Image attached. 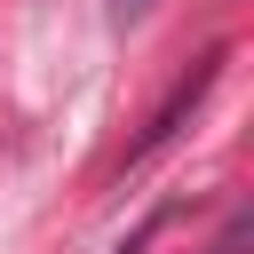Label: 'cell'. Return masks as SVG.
Returning a JSON list of instances; mask_svg holds the SVG:
<instances>
[{
  "label": "cell",
  "mask_w": 254,
  "mask_h": 254,
  "mask_svg": "<svg viewBox=\"0 0 254 254\" xmlns=\"http://www.w3.org/2000/svg\"><path fill=\"white\" fill-rule=\"evenodd\" d=\"M214 254H246V214H238V222L222 230V246H214Z\"/></svg>",
  "instance_id": "6da1fadb"
},
{
  "label": "cell",
  "mask_w": 254,
  "mask_h": 254,
  "mask_svg": "<svg viewBox=\"0 0 254 254\" xmlns=\"http://www.w3.org/2000/svg\"><path fill=\"white\" fill-rule=\"evenodd\" d=\"M143 8H151V0H119V8H111V16H119V24H135V16H143Z\"/></svg>",
  "instance_id": "7a4b0ae2"
}]
</instances>
